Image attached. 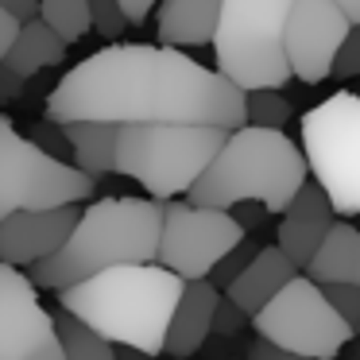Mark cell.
<instances>
[{
    "instance_id": "30",
    "label": "cell",
    "mask_w": 360,
    "mask_h": 360,
    "mask_svg": "<svg viewBox=\"0 0 360 360\" xmlns=\"http://www.w3.org/2000/svg\"><path fill=\"white\" fill-rule=\"evenodd\" d=\"M248 360H306V356H295V352H283V349H275V345H267V341H252V349H248Z\"/></svg>"
},
{
    "instance_id": "2",
    "label": "cell",
    "mask_w": 360,
    "mask_h": 360,
    "mask_svg": "<svg viewBox=\"0 0 360 360\" xmlns=\"http://www.w3.org/2000/svg\"><path fill=\"white\" fill-rule=\"evenodd\" d=\"M182 287L186 283L159 264H124L58 290V306L112 349L159 356Z\"/></svg>"
},
{
    "instance_id": "13",
    "label": "cell",
    "mask_w": 360,
    "mask_h": 360,
    "mask_svg": "<svg viewBox=\"0 0 360 360\" xmlns=\"http://www.w3.org/2000/svg\"><path fill=\"white\" fill-rule=\"evenodd\" d=\"M78 205H55V210H20L0 221V264L8 267H35L51 259L66 244Z\"/></svg>"
},
{
    "instance_id": "15",
    "label": "cell",
    "mask_w": 360,
    "mask_h": 360,
    "mask_svg": "<svg viewBox=\"0 0 360 360\" xmlns=\"http://www.w3.org/2000/svg\"><path fill=\"white\" fill-rule=\"evenodd\" d=\"M217 302H221V290L213 287L210 279L186 283L179 306H174V314H171V326H167L163 352H171V356H179V360L194 356V352L205 345V337L213 333Z\"/></svg>"
},
{
    "instance_id": "11",
    "label": "cell",
    "mask_w": 360,
    "mask_h": 360,
    "mask_svg": "<svg viewBox=\"0 0 360 360\" xmlns=\"http://www.w3.org/2000/svg\"><path fill=\"white\" fill-rule=\"evenodd\" d=\"M349 27V16L333 0H295L287 27H283V55H287L290 78L306 82V86L326 82Z\"/></svg>"
},
{
    "instance_id": "33",
    "label": "cell",
    "mask_w": 360,
    "mask_h": 360,
    "mask_svg": "<svg viewBox=\"0 0 360 360\" xmlns=\"http://www.w3.org/2000/svg\"><path fill=\"white\" fill-rule=\"evenodd\" d=\"M27 360H66V352H63V345H58V337H51V341H43Z\"/></svg>"
},
{
    "instance_id": "20",
    "label": "cell",
    "mask_w": 360,
    "mask_h": 360,
    "mask_svg": "<svg viewBox=\"0 0 360 360\" xmlns=\"http://www.w3.org/2000/svg\"><path fill=\"white\" fill-rule=\"evenodd\" d=\"M63 58H66V43L58 39L47 24H39V20H24L16 43H12V51L4 55L0 66H8L16 78L27 82L32 74L47 70V66H58Z\"/></svg>"
},
{
    "instance_id": "17",
    "label": "cell",
    "mask_w": 360,
    "mask_h": 360,
    "mask_svg": "<svg viewBox=\"0 0 360 360\" xmlns=\"http://www.w3.org/2000/svg\"><path fill=\"white\" fill-rule=\"evenodd\" d=\"M302 275L314 279L318 287H329V283L360 287V229L349 221H333V229L326 233L321 248L314 252Z\"/></svg>"
},
{
    "instance_id": "8",
    "label": "cell",
    "mask_w": 360,
    "mask_h": 360,
    "mask_svg": "<svg viewBox=\"0 0 360 360\" xmlns=\"http://www.w3.org/2000/svg\"><path fill=\"white\" fill-rule=\"evenodd\" d=\"M252 329H256L259 341L306 360H337L356 337L341 321V314L329 306L326 290L314 279H306L302 271L264 310L252 314Z\"/></svg>"
},
{
    "instance_id": "31",
    "label": "cell",
    "mask_w": 360,
    "mask_h": 360,
    "mask_svg": "<svg viewBox=\"0 0 360 360\" xmlns=\"http://www.w3.org/2000/svg\"><path fill=\"white\" fill-rule=\"evenodd\" d=\"M117 4H120V12H124L128 24H143L148 12L155 8V0H117Z\"/></svg>"
},
{
    "instance_id": "21",
    "label": "cell",
    "mask_w": 360,
    "mask_h": 360,
    "mask_svg": "<svg viewBox=\"0 0 360 360\" xmlns=\"http://www.w3.org/2000/svg\"><path fill=\"white\" fill-rule=\"evenodd\" d=\"M51 318H55V337L63 345L66 360H117V349L109 341H101L94 329L82 326L78 318H70L66 310L51 314Z\"/></svg>"
},
{
    "instance_id": "16",
    "label": "cell",
    "mask_w": 360,
    "mask_h": 360,
    "mask_svg": "<svg viewBox=\"0 0 360 360\" xmlns=\"http://www.w3.org/2000/svg\"><path fill=\"white\" fill-rule=\"evenodd\" d=\"M295 275H298V267L290 264L275 244H267V248H259L256 256H252V264L225 287V298L244 314V318H252V314L264 310Z\"/></svg>"
},
{
    "instance_id": "3",
    "label": "cell",
    "mask_w": 360,
    "mask_h": 360,
    "mask_svg": "<svg viewBox=\"0 0 360 360\" xmlns=\"http://www.w3.org/2000/svg\"><path fill=\"white\" fill-rule=\"evenodd\" d=\"M163 202L151 198H101L74 221L66 244L32 267V287L66 290L97 271L124 264H155Z\"/></svg>"
},
{
    "instance_id": "5",
    "label": "cell",
    "mask_w": 360,
    "mask_h": 360,
    "mask_svg": "<svg viewBox=\"0 0 360 360\" xmlns=\"http://www.w3.org/2000/svg\"><path fill=\"white\" fill-rule=\"evenodd\" d=\"M225 136L205 124H120L112 171L140 182L151 202H174L202 179Z\"/></svg>"
},
{
    "instance_id": "12",
    "label": "cell",
    "mask_w": 360,
    "mask_h": 360,
    "mask_svg": "<svg viewBox=\"0 0 360 360\" xmlns=\"http://www.w3.org/2000/svg\"><path fill=\"white\" fill-rule=\"evenodd\" d=\"M55 337V318L20 267L0 264V360H27Z\"/></svg>"
},
{
    "instance_id": "23",
    "label": "cell",
    "mask_w": 360,
    "mask_h": 360,
    "mask_svg": "<svg viewBox=\"0 0 360 360\" xmlns=\"http://www.w3.org/2000/svg\"><path fill=\"white\" fill-rule=\"evenodd\" d=\"M287 120H290V101L279 89H252V94H244V124L283 132Z\"/></svg>"
},
{
    "instance_id": "6",
    "label": "cell",
    "mask_w": 360,
    "mask_h": 360,
    "mask_svg": "<svg viewBox=\"0 0 360 360\" xmlns=\"http://www.w3.org/2000/svg\"><path fill=\"white\" fill-rule=\"evenodd\" d=\"M295 0H221L217 32H213V63L225 82L240 94L252 89H283L290 82V66L283 55Z\"/></svg>"
},
{
    "instance_id": "4",
    "label": "cell",
    "mask_w": 360,
    "mask_h": 360,
    "mask_svg": "<svg viewBox=\"0 0 360 360\" xmlns=\"http://www.w3.org/2000/svg\"><path fill=\"white\" fill-rule=\"evenodd\" d=\"M306 179V159L287 132L240 124L225 136L213 163L186 190V202L225 213L233 205L256 202L264 213H283Z\"/></svg>"
},
{
    "instance_id": "38",
    "label": "cell",
    "mask_w": 360,
    "mask_h": 360,
    "mask_svg": "<svg viewBox=\"0 0 360 360\" xmlns=\"http://www.w3.org/2000/svg\"><path fill=\"white\" fill-rule=\"evenodd\" d=\"M356 333H360V329H356Z\"/></svg>"
},
{
    "instance_id": "29",
    "label": "cell",
    "mask_w": 360,
    "mask_h": 360,
    "mask_svg": "<svg viewBox=\"0 0 360 360\" xmlns=\"http://www.w3.org/2000/svg\"><path fill=\"white\" fill-rule=\"evenodd\" d=\"M20 24H24V20H16L8 8H0V63H4V55H8V51H12V43H16Z\"/></svg>"
},
{
    "instance_id": "36",
    "label": "cell",
    "mask_w": 360,
    "mask_h": 360,
    "mask_svg": "<svg viewBox=\"0 0 360 360\" xmlns=\"http://www.w3.org/2000/svg\"><path fill=\"white\" fill-rule=\"evenodd\" d=\"M117 360H151L148 352H136V349H124V352H117Z\"/></svg>"
},
{
    "instance_id": "22",
    "label": "cell",
    "mask_w": 360,
    "mask_h": 360,
    "mask_svg": "<svg viewBox=\"0 0 360 360\" xmlns=\"http://www.w3.org/2000/svg\"><path fill=\"white\" fill-rule=\"evenodd\" d=\"M35 20L70 47L89 32V0H35Z\"/></svg>"
},
{
    "instance_id": "19",
    "label": "cell",
    "mask_w": 360,
    "mask_h": 360,
    "mask_svg": "<svg viewBox=\"0 0 360 360\" xmlns=\"http://www.w3.org/2000/svg\"><path fill=\"white\" fill-rule=\"evenodd\" d=\"M63 140L70 143L74 167L97 182V174H112L117 163V124H101V120H74V124H58Z\"/></svg>"
},
{
    "instance_id": "1",
    "label": "cell",
    "mask_w": 360,
    "mask_h": 360,
    "mask_svg": "<svg viewBox=\"0 0 360 360\" xmlns=\"http://www.w3.org/2000/svg\"><path fill=\"white\" fill-rule=\"evenodd\" d=\"M51 124H244V94L174 47L109 43L78 63L47 97Z\"/></svg>"
},
{
    "instance_id": "37",
    "label": "cell",
    "mask_w": 360,
    "mask_h": 360,
    "mask_svg": "<svg viewBox=\"0 0 360 360\" xmlns=\"http://www.w3.org/2000/svg\"><path fill=\"white\" fill-rule=\"evenodd\" d=\"M352 360H360V352H356V356H352Z\"/></svg>"
},
{
    "instance_id": "28",
    "label": "cell",
    "mask_w": 360,
    "mask_h": 360,
    "mask_svg": "<svg viewBox=\"0 0 360 360\" xmlns=\"http://www.w3.org/2000/svg\"><path fill=\"white\" fill-rule=\"evenodd\" d=\"M244 321V314L236 310L229 298H221L217 302V314H213V333H236V326Z\"/></svg>"
},
{
    "instance_id": "34",
    "label": "cell",
    "mask_w": 360,
    "mask_h": 360,
    "mask_svg": "<svg viewBox=\"0 0 360 360\" xmlns=\"http://www.w3.org/2000/svg\"><path fill=\"white\" fill-rule=\"evenodd\" d=\"M0 8H8L16 20H35V0H0Z\"/></svg>"
},
{
    "instance_id": "25",
    "label": "cell",
    "mask_w": 360,
    "mask_h": 360,
    "mask_svg": "<svg viewBox=\"0 0 360 360\" xmlns=\"http://www.w3.org/2000/svg\"><path fill=\"white\" fill-rule=\"evenodd\" d=\"M256 252H259V248H256V244L248 240V236H244V240L236 244V248L229 252V256H225V259H221V264H217V267H213V271H210V283H213V287H217V290H225L229 283H233L236 275H240L244 267L252 264V256H256Z\"/></svg>"
},
{
    "instance_id": "9",
    "label": "cell",
    "mask_w": 360,
    "mask_h": 360,
    "mask_svg": "<svg viewBox=\"0 0 360 360\" xmlns=\"http://www.w3.org/2000/svg\"><path fill=\"white\" fill-rule=\"evenodd\" d=\"M97 182L74 163L51 159L0 117V221L20 210H55L94 198Z\"/></svg>"
},
{
    "instance_id": "24",
    "label": "cell",
    "mask_w": 360,
    "mask_h": 360,
    "mask_svg": "<svg viewBox=\"0 0 360 360\" xmlns=\"http://www.w3.org/2000/svg\"><path fill=\"white\" fill-rule=\"evenodd\" d=\"M128 27L124 12L117 0H89V32H97L101 39H120V32Z\"/></svg>"
},
{
    "instance_id": "35",
    "label": "cell",
    "mask_w": 360,
    "mask_h": 360,
    "mask_svg": "<svg viewBox=\"0 0 360 360\" xmlns=\"http://www.w3.org/2000/svg\"><path fill=\"white\" fill-rule=\"evenodd\" d=\"M333 4L349 16V24H360V0H333Z\"/></svg>"
},
{
    "instance_id": "18",
    "label": "cell",
    "mask_w": 360,
    "mask_h": 360,
    "mask_svg": "<svg viewBox=\"0 0 360 360\" xmlns=\"http://www.w3.org/2000/svg\"><path fill=\"white\" fill-rule=\"evenodd\" d=\"M221 0H163L155 32L163 47H205L217 32Z\"/></svg>"
},
{
    "instance_id": "14",
    "label": "cell",
    "mask_w": 360,
    "mask_h": 360,
    "mask_svg": "<svg viewBox=\"0 0 360 360\" xmlns=\"http://www.w3.org/2000/svg\"><path fill=\"white\" fill-rule=\"evenodd\" d=\"M333 210H329V198L321 194V186L314 179L302 182L295 198L287 202V210L279 213V229H275V248L298 267L306 271V264L314 259V252L321 248L326 233L333 229Z\"/></svg>"
},
{
    "instance_id": "10",
    "label": "cell",
    "mask_w": 360,
    "mask_h": 360,
    "mask_svg": "<svg viewBox=\"0 0 360 360\" xmlns=\"http://www.w3.org/2000/svg\"><path fill=\"white\" fill-rule=\"evenodd\" d=\"M244 229L233 213L205 210L190 202H163V229H159L155 264L179 275L182 283L210 279V271L244 240Z\"/></svg>"
},
{
    "instance_id": "26",
    "label": "cell",
    "mask_w": 360,
    "mask_h": 360,
    "mask_svg": "<svg viewBox=\"0 0 360 360\" xmlns=\"http://www.w3.org/2000/svg\"><path fill=\"white\" fill-rule=\"evenodd\" d=\"M329 298V306H333L337 314H341V321L356 333L360 329V287H345V283H329V287H321Z\"/></svg>"
},
{
    "instance_id": "27",
    "label": "cell",
    "mask_w": 360,
    "mask_h": 360,
    "mask_svg": "<svg viewBox=\"0 0 360 360\" xmlns=\"http://www.w3.org/2000/svg\"><path fill=\"white\" fill-rule=\"evenodd\" d=\"M329 74H337V78H360V24H352L349 35L341 39Z\"/></svg>"
},
{
    "instance_id": "7",
    "label": "cell",
    "mask_w": 360,
    "mask_h": 360,
    "mask_svg": "<svg viewBox=\"0 0 360 360\" xmlns=\"http://www.w3.org/2000/svg\"><path fill=\"white\" fill-rule=\"evenodd\" d=\"M302 159L333 217H360V97L341 89L302 117Z\"/></svg>"
},
{
    "instance_id": "32",
    "label": "cell",
    "mask_w": 360,
    "mask_h": 360,
    "mask_svg": "<svg viewBox=\"0 0 360 360\" xmlns=\"http://www.w3.org/2000/svg\"><path fill=\"white\" fill-rule=\"evenodd\" d=\"M20 89H24V78H16L8 66H0V105H8L12 97H20Z\"/></svg>"
}]
</instances>
